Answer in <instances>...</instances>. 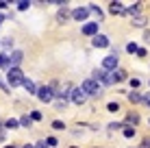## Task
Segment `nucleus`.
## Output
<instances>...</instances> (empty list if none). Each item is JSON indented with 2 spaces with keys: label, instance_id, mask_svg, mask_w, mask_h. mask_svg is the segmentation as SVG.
I'll list each match as a JSON object with an SVG mask.
<instances>
[{
  "label": "nucleus",
  "instance_id": "nucleus-1",
  "mask_svg": "<svg viewBox=\"0 0 150 148\" xmlns=\"http://www.w3.org/2000/svg\"><path fill=\"white\" fill-rule=\"evenodd\" d=\"M7 81H9V87H18V85L24 83V74L20 68H9L7 70Z\"/></svg>",
  "mask_w": 150,
  "mask_h": 148
},
{
  "label": "nucleus",
  "instance_id": "nucleus-2",
  "mask_svg": "<svg viewBox=\"0 0 150 148\" xmlns=\"http://www.w3.org/2000/svg\"><path fill=\"white\" fill-rule=\"evenodd\" d=\"M81 89L85 91L87 96H100V85H98L94 79H87V81H83Z\"/></svg>",
  "mask_w": 150,
  "mask_h": 148
},
{
  "label": "nucleus",
  "instance_id": "nucleus-3",
  "mask_svg": "<svg viewBox=\"0 0 150 148\" xmlns=\"http://www.w3.org/2000/svg\"><path fill=\"white\" fill-rule=\"evenodd\" d=\"M117 68V55H109V57L102 59V70L105 72H115Z\"/></svg>",
  "mask_w": 150,
  "mask_h": 148
},
{
  "label": "nucleus",
  "instance_id": "nucleus-4",
  "mask_svg": "<svg viewBox=\"0 0 150 148\" xmlns=\"http://www.w3.org/2000/svg\"><path fill=\"white\" fill-rule=\"evenodd\" d=\"M37 98L41 100V103H50V100L54 98L52 87H46V85H44V87H39V89H37Z\"/></svg>",
  "mask_w": 150,
  "mask_h": 148
},
{
  "label": "nucleus",
  "instance_id": "nucleus-5",
  "mask_svg": "<svg viewBox=\"0 0 150 148\" xmlns=\"http://www.w3.org/2000/svg\"><path fill=\"white\" fill-rule=\"evenodd\" d=\"M22 59H24L22 50H13V52L9 55V68H18V65L22 63Z\"/></svg>",
  "mask_w": 150,
  "mask_h": 148
},
{
  "label": "nucleus",
  "instance_id": "nucleus-6",
  "mask_svg": "<svg viewBox=\"0 0 150 148\" xmlns=\"http://www.w3.org/2000/svg\"><path fill=\"white\" fill-rule=\"evenodd\" d=\"M72 100H74L76 105H83V103L87 100V94H85L81 87H74V89H72Z\"/></svg>",
  "mask_w": 150,
  "mask_h": 148
},
{
  "label": "nucleus",
  "instance_id": "nucleus-7",
  "mask_svg": "<svg viewBox=\"0 0 150 148\" xmlns=\"http://www.w3.org/2000/svg\"><path fill=\"white\" fill-rule=\"evenodd\" d=\"M87 15H89V9L87 7H79L72 11V18L76 20V22H83V20H87Z\"/></svg>",
  "mask_w": 150,
  "mask_h": 148
},
{
  "label": "nucleus",
  "instance_id": "nucleus-8",
  "mask_svg": "<svg viewBox=\"0 0 150 148\" xmlns=\"http://www.w3.org/2000/svg\"><path fill=\"white\" fill-rule=\"evenodd\" d=\"M91 44H94L96 48H107V46H109V37H107V35H96Z\"/></svg>",
  "mask_w": 150,
  "mask_h": 148
},
{
  "label": "nucleus",
  "instance_id": "nucleus-9",
  "mask_svg": "<svg viewBox=\"0 0 150 148\" xmlns=\"http://www.w3.org/2000/svg\"><path fill=\"white\" fill-rule=\"evenodd\" d=\"M83 33H85V35H94V37H96V33H98V22L85 24V26H83Z\"/></svg>",
  "mask_w": 150,
  "mask_h": 148
},
{
  "label": "nucleus",
  "instance_id": "nucleus-10",
  "mask_svg": "<svg viewBox=\"0 0 150 148\" xmlns=\"http://www.w3.org/2000/svg\"><path fill=\"white\" fill-rule=\"evenodd\" d=\"M109 11L113 15H122V13H126V9L122 7V2H111V7H109Z\"/></svg>",
  "mask_w": 150,
  "mask_h": 148
},
{
  "label": "nucleus",
  "instance_id": "nucleus-11",
  "mask_svg": "<svg viewBox=\"0 0 150 148\" xmlns=\"http://www.w3.org/2000/svg\"><path fill=\"white\" fill-rule=\"evenodd\" d=\"M24 87H26V91H28V94H37V87H35V83H33V81H30V79H24Z\"/></svg>",
  "mask_w": 150,
  "mask_h": 148
},
{
  "label": "nucleus",
  "instance_id": "nucleus-12",
  "mask_svg": "<svg viewBox=\"0 0 150 148\" xmlns=\"http://www.w3.org/2000/svg\"><path fill=\"white\" fill-rule=\"evenodd\" d=\"M70 15H72V13L68 11V7H63V9L59 11V15H57V20H59V22H65V20H68Z\"/></svg>",
  "mask_w": 150,
  "mask_h": 148
},
{
  "label": "nucleus",
  "instance_id": "nucleus-13",
  "mask_svg": "<svg viewBox=\"0 0 150 148\" xmlns=\"http://www.w3.org/2000/svg\"><path fill=\"white\" fill-rule=\"evenodd\" d=\"M133 24H135V26H146V18H144V15H135V18H133Z\"/></svg>",
  "mask_w": 150,
  "mask_h": 148
},
{
  "label": "nucleus",
  "instance_id": "nucleus-14",
  "mask_svg": "<svg viewBox=\"0 0 150 148\" xmlns=\"http://www.w3.org/2000/svg\"><path fill=\"white\" fill-rule=\"evenodd\" d=\"M87 9H89V11H91V13H94V15H96V18H98V20H100V18H102V11H100V7H96V4H89V7H87Z\"/></svg>",
  "mask_w": 150,
  "mask_h": 148
},
{
  "label": "nucleus",
  "instance_id": "nucleus-15",
  "mask_svg": "<svg viewBox=\"0 0 150 148\" xmlns=\"http://www.w3.org/2000/svg\"><path fill=\"white\" fill-rule=\"evenodd\" d=\"M126 79V72H124V70H115V72H113V81H124Z\"/></svg>",
  "mask_w": 150,
  "mask_h": 148
},
{
  "label": "nucleus",
  "instance_id": "nucleus-16",
  "mask_svg": "<svg viewBox=\"0 0 150 148\" xmlns=\"http://www.w3.org/2000/svg\"><path fill=\"white\" fill-rule=\"evenodd\" d=\"M126 122H128V124H137V122H139V115H137V113H128V115H126Z\"/></svg>",
  "mask_w": 150,
  "mask_h": 148
},
{
  "label": "nucleus",
  "instance_id": "nucleus-17",
  "mask_svg": "<svg viewBox=\"0 0 150 148\" xmlns=\"http://www.w3.org/2000/svg\"><path fill=\"white\" fill-rule=\"evenodd\" d=\"M128 100H131V103H139V100H142V96H139L137 91H128Z\"/></svg>",
  "mask_w": 150,
  "mask_h": 148
},
{
  "label": "nucleus",
  "instance_id": "nucleus-18",
  "mask_svg": "<svg viewBox=\"0 0 150 148\" xmlns=\"http://www.w3.org/2000/svg\"><path fill=\"white\" fill-rule=\"evenodd\" d=\"M0 68H9V55H0Z\"/></svg>",
  "mask_w": 150,
  "mask_h": 148
},
{
  "label": "nucleus",
  "instance_id": "nucleus-19",
  "mask_svg": "<svg viewBox=\"0 0 150 148\" xmlns=\"http://www.w3.org/2000/svg\"><path fill=\"white\" fill-rule=\"evenodd\" d=\"M28 7H30V2H28V0H20V2H18V9H20V11H26Z\"/></svg>",
  "mask_w": 150,
  "mask_h": 148
},
{
  "label": "nucleus",
  "instance_id": "nucleus-20",
  "mask_svg": "<svg viewBox=\"0 0 150 148\" xmlns=\"http://www.w3.org/2000/svg\"><path fill=\"white\" fill-rule=\"evenodd\" d=\"M4 126H7V129H18L20 122L18 120H7V122H4Z\"/></svg>",
  "mask_w": 150,
  "mask_h": 148
},
{
  "label": "nucleus",
  "instance_id": "nucleus-21",
  "mask_svg": "<svg viewBox=\"0 0 150 148\" xmlns=\"http://www.w3.org/2000/svg\"><path fill=\"white\" fill-rule=\"evenodd\" d=\"M0 44H2V46H4V48H7V50H11V48H13V39H11V37H7V39H2V42H0Z\"/></svg>",
  "mask_w": 150,
  "mask_h": 148
},
{
  "label": "nucleus",
  "instance_id": "nucleus-22",
  "mask_svg": "<svg viewBox=\"0 0 150 148\" xmlns=\"http://www.w3.org/2000/svg\"><path fill=\"white\" fill-rule=\"evenodd\" d=\"M107 111L115 113V111H120V105H117V103H109V105H107Z\"/></svg>",
  "mask_w": 150,
  "mask_h": 148
},
{
  "label": "nucleus",
  "instance_id": "nucleus-23",
  "mask_svg": "<svg viewBox=\"0 0 150 148\" xmlns=\"http://www.w3.org/2000/svg\"><path fill=\"white\" fill-rule=\"evenodd\" d=\"M20 124H22V126H30V124H33V120H30L28 115H22V118H20Z\"/></svg>",
  "mask_w": 150,
  "mask_h": 148
},
{
  "label": "nucleus",
  "instance_id": "nucleus-24",
  "mask_svg": "<svg viewBox=\"0 0 150 148\" xmlns=\"http://www.w3.org/2000/svg\"><path fill=\"white\" fill-rule=\"evenodd\" d=\"M135 135V129H133V126H126V129H124V137H133Z\"/></svg>",
  "mask_w": 150,
  "mask_h": 148
},
{
  "label": "nucleus",
  "instance_id": "nucleus-25",
  "mask_svg": "<svg viewBox=\"0 0 150 148\" xmlns=\"http://www.w3.org/2000/svg\"><path fill=\"white\" fill-rule=\"evenodd\" d=\"M63 126H65V124H63L61 120H54V122H52V129H57V131H63Z\"/></svg>",
  "mask_w": 150,
  "mask_h": 148
},
{
  "label": "nucleus",
  "instance_id": "nucleus-26",
  "mask_svg": "<svg viewBox=\"0 0 150 148\" xmlns=\"http://www.w3.org/2000/svg\"><path fill=\"white\" fill-rule=\"evenodd\" d=\"M57 109H65V107H68V100H57Z\"/></svg>",
  "mask_w": 150,
  "mask_h": 148
},
{
  "label": "nucleus",
  "instance_id": "nucleus-27",
  "mask_svg": "<svg viewBox=\"0 0 150 148\" xmlns=\"http://www.w3.org/2000/svg\"><path fill=\"white\" fill-rule=\"evenodd\" d=\"M126 50H128V52H137L139 48H137V44H128V46H126Z\"/></svg>",
  "mask_w": 150,
  "mask_h": 148
},
{
  "label": "nucleus",
  "instance_id": "nucleus-28",
  "mask_svg": "<svg viewBox=\"0 0 150 148\" xmlns=\"http://www.w3.org/2000/svg\"><path fill=\"white\" fill-rule=\"evenodd\" d=\"M46 144H48V148H50V146H57V144H59V142H57L54 137H48V140H46Z\"/></svg>",
  "mask_w": 150,
  "mask_h": 148
},
{
  "label": "nucleus",
  "instance_id": "nucleus-29",
  "mask_svg": "<svg viewBox=\"0 0 150 148\" xmlns=\"http://www.w3.org/2000/svg\"><path fill=\"white\" fill-rule=\"evenodd\" d=\"M0 89H2V91H7V94H9V91H11V87H9L7 83H2V81H0Z\"/></svg>",
  "mask_w": 150,
  "mask_h": 148
},
{
  "label": "nucleus",
  "instance_id": "nucleus-30",
  "mask_svg": "<svg viewBox=\"0 0 150 148\" xmlns=\"http://www.w3.org/2000/svg\"><path fill=\"white\" fill-rule=\"evenodd\" d=\"M30 120H41V113L39 111H33V113H30Z\"/></svg>",
  "mask_w": 150,
  "mask_h": 148
},
{
  "label": "nucleus",
  "instance_id": "nucleus-31",
  "mask_svg": "<svg viewBox=\"0 0 150 148\" xmlns=\"http://www.w3.org/2000/svg\"><path fill=\"white\" fill-rule=\"evenodd\" d=\"M120 126H122V124H117V122H111V124H109V129H111V131H117Z\"/></svg>",
  "mask_w": 150,
  "mask_h": 148
},
{
  "label": "nucleus",
  "instance_id": "nucleus-32",
  "mask_svg": "<svg viewBox=\"0 0 150 148\" xmlns=\"http://www.w3.org/2000/svg\"><path fill=\"white\" fill-rule=\"evenodd\" d=\"M142 148H150V137H146V140L142 142Z\"/></svg>",
  "mask_w": 150,
  "mask_h": 148
},
{
  "label": "nucleus",
  "instance_id": "nucleus-33",
  "mask_svg": "<svg viewBox=\"0 0 150 148\" xmlns=\"http://www.w3.org/2000/svg\"><path fill=\"white\" fill-rule=\"evenodd\" d=\"M35 148H48V144H46V142H37V146Z\"/></svg>",
  "mask_w": 150,
  "mask_h": 148
},
{
  "label": "nucleus",
  "instance_id": "nucleus-34",
  "mask_svg": "<svg viewBox=\"0 0 150 148\" xmlns=\"http://www.w3.org/2000/svg\"><path fill=\"white\" fill-rule=\"evenodd\" d=\"M9 7V2H4V0H0V9H7Z\"/></svg>",
  "mask_w": 150,
  "mask_h": 148
},
{
  "label": "nucleus",
  "instance_id": "nucleus-35",
  "mask_svg": "<svg viewBox=\"0 0 150 148\" xmlns=\"http://www.w3.org/2000/svg\"><path fill=\"white\" fill-rule=\"evenodd\" d=\"M146 42H150V30H146Z\"/></svg>",
  "mask_w": 150,
  "mask_h": 148
},
{
  "label": "nucleus",
  "instance_id": "nucleus-36",
  "mask_svg": "<svg viewBox=\"0 0 150 148\" xmlns=\"http://www.w3.org/2000/svg\"><path fill=\"white\" fill-rule=\"evenodd\" d=\"M146 103H148V105H150V94H148V96H146Z\"/></svg>",
  "mask_w": 150,
  "mask_h": 148
},
{
  "label": "nucleus",
  "instance_id": "nucleus-37",
  "mask_svg": "<svg viewBox=\"0 0 150 148\" xmlns=\"http://www.w3.org/2000/svg\"><path fill=\"white\" fill-rule=\"evenodd\" d=\"M24 148H35V146H28V144H26V146H24Z\"/></svg>",
  "mask_w": 150,
  "mask_h": 148
},
{
  "label": "nucleus",
  "instance_id": "nucleus-38",
  "mask_svg": "<svg viewBox=\"0 0 150 148\" xmlns=\"http://www.w3.org/2000/svg\"><path fill=\"white\" fill-rule=\"evenodd\" d=\"M2 18H4V15H0V24H2Z\"/></svg>",
  "mask_w": 150,
  "mask_h": 148
},
{
  "label": "nucleus",
  "instance_id": "nucleus-39",
  "mask_svg": "<svg viewBox=\"0 0 150 148\" xmlns=\"http://www.w3.org/2000/svg\"><path fill=\"white\" fill-rule=\"evenodd\" d=\"M4 148H15V146H4Z\"/></svg>",
  "mask_w": 150,
  "mask_h": 148
},
{
  "label": "nucleus",
  "instance_id": "nucleus-40",
  "mask_svg": "<svg viewBox=\"0 0 150 148\" xmlns=\"http://www.w3.org/2000/svg\"><path fill=\"white\" fill-rule=\"evenodd\" d=\"M72 148H76V146H72Z\"/></svg>",
  "mask_w": 150,
  "mask_h": 148
}]
</instances>
